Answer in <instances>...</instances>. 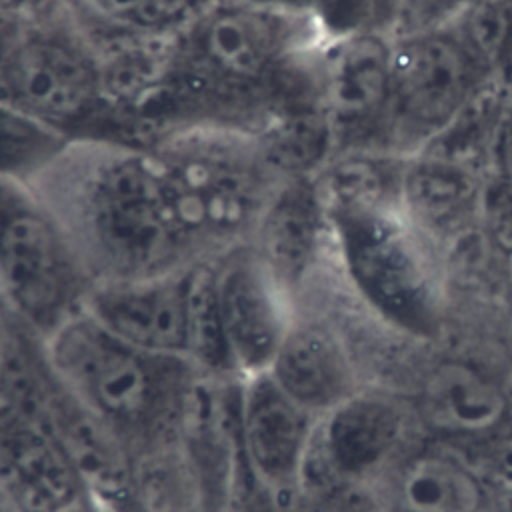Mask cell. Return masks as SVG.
<instances>
[{"instance_id": "obj_32", "label": "cell", "mask_w": 512, "mask_h": 512, "mask_svg": "<svg viewBox=\"0 0 512 512\" xmlns=\"http://www.w3.org/2000/svg\"><path fill=\"white\" fill-rule=\"evenodd\" d=\"M508 102H510V106H512V68H510V72H508Z\"/></svg>"}, {"instance_id": "obj_9", "label": "cell", "mask_w": 512, "mask_h": 512, "mask_svg": "<svg viewBox=\"0 0 512 512\" xmlns=\"http://www.w3.org/2000/svg\"><path fill=\"white\" fill-rule=\"evenodd\" d=\"M192 274L194 264L106 280L88 288L82 308L124 342L156 356L186 360Z\"/></svg>"}, {"instance_id": "obj_31", "label": "cell", "mask_w": 512, "mask_h": 512, "mask_svg": "<svg viewBox=\"0 0 512 512\" xmlns=\"http://www.w3.org/2000/svg\"><path fill=\"white\" fill-rule=\"evenodd\" d=\"M54 512H94V510L88 506V502H86V498H84V500H78V502L68 504V506H64V508H60V510H54Z\"/></svg>"}, {"instance_id": "obj_29", "label": "cell", "mask_w": 512, "mask_h": 512, "mask_svg": "<svg viewBox=\"0 0 512 512\" xmlns=\"http://www.w3.org/2000/svg\"><path fill=\"white\" fill-rule=\"evenodd\" d=\"M0 512H24L18 502L10 496V492L4 488V484L0 482Z\"/></svg>"}, {"instance_id": "obj_30", "label": "cell", "mask_w": 512, "mask_h": 512, "mask_svg": "<svg viewBox=\"0 0 512 512\" xmlns=\"http://www.w3.org/2000/svg\"><path fill=\"white\" fill-rule=\"evenodd\" d=\"M502 394H504V404H506V414L512 418V368L502 384Z\"/></svg>"}, {"instance_id": "obj_24", "label": "cell", "mask_w": 512, "mask_h": 512, "mask_svg": "<svg viewBox=\"0 0 512 512\" xmlns=\"http://www.w3.org/2000/svg\"><path fill=\"white\" fill-rule=\"evenodd\" d=\"M210 0H80L94 16L144 34L170 36L184 28Z\"/></svg>"}, {"instance_id": "obj_6", "label": "cell", "mask_w": 512, "mask_h": 512, "mask_svg": "<svg viewBox=\"0 0 512 512\" xmlns=\"http://www.w3.org/2000/svg\"><path fill=\"white\" fill-rule=\"evenodd\" d=\"M328 218L364 298L408 328H428L440 304V270L424 230L400 206Z\"/></svg>"}, {"instance_id": "obj_13", "label": "cell", "mask_w": 512, "mask_h": 512, "mask_svg": "<svg viewBox=\"0 0 512 512\" xmlns=\"http://www.w3.org/2000/svg\"><path fill=\"white\" fill-rule=\"evenodd\" d=\"M328 224V210L316 178H286L272 188L252 228L250 250L290 292L316 264Z\"/></svg>"}, {"instance_id": "obj_10", "label": "cell", "mask_w": 512, "mask_h": 512, "mask_svg": "<svg viewBox=\"0 0 512 512\" xmlns=\"http://www.w3.org/2000/svg\"><path fill=\"white\" fill-rule=\"evenodd\" d=\"M216 304L234 372L256 376L270 368L292 318L286 290L248 248L214 266Z\"/></svg>"}, {"instance_id": "obj_26", "label": "cell", "mask_w": 512, "mask_h": 512, "mask_svg": "<svg viewBox=\"0 0 512 512\" xmlns=\"http://www.w3.org/2000/svg\"><path fill=\"white\" fill-rule=\"evenodd\" d=\"M466 0H392L390 28L394 38L440 28L464 6Z\"/></svg>"}, {"instance_id": "obj_19", "label": "cell", "mask_w": 512, "mask_h": 512, "mask_svg": "<svg viewBox=\"0 0 512 512\" xmlns=\"http://www.w3.org/2000/svg\"><path fill=\"white\" fill-rule=\"evenodd\" d=\"M256 152L276 180L316 176L336 150L332 126L322 108H296L270 118L254 132Z\"/></svg>"}, {"instance_id": "obj_5", "label": "cell", "mask_w": 512, "mask_h": 512, "mask_svg": "<svg viewBox=\"0 0 512 512\" xmlns=\"http://www.w3.org/2000/svg\"><path fill=\"white\" fill-rule=\"evenodd\" d=\"M0 98L74 140H84V128L100 118L120 114L106 98L86 36L64 16L12 32L0 54Z\"/></svg>"}, {"instance_id": "obj_16", "label": "cell", "mask_w": 512, "mask_h": 512, "mask_svg": "<svg viewBox=\"0 0 512 512\" xmlns=\"http://www.w3.org/2000/svg\"><path fill=\"white\" fill-rule=\"evenodd\" d=\"M404 430L400 410L378 396H348L320 426V448L334 474L360 478L396 450Z\"/></svg>"}, {"instance_id": "obj_14", "label": "cell", "mask_w": 512, "mask_h": 512, "mask_svg": "<svg viewBox=\"0 0 512 512\" xmlns=\"http://www.w3.org/2000/svg\"><path fill=\"white\" fill-rule=\"evenodd\" d=\"M484 170L416 150L400 166V208L424 232L450 234L478 216Z\"/></svg>"}, {"instance_id": "obj_2", "label": "cell", "mask_w": 512, "mask_h": 512, "mask_svg": "<svg viewBox=\"0 0 512 512\" xmlns=\"http://www.w3.org/2000/svg\"><path fill=\"white\" fill-rule=\"evenodd\" d=\"M150 148L188 254L252 232L278 184L262 166L254 134L248 132L176 128Z\"/></svg>"}, {"instance_id": "obj_3", "label": "cell", "mask_w": 512, "mask_h": 512, "mask_svg": "<svg viewBox=\"0 0 512 512\" xmlns=\"http://www.w3.org/2000/svg\"><path fill=\"white\" fill-rule=\"evenodd\" d=\"M58 384L110 432H144L174 406L186 360L144 352L80 308L46 334Z\"/></svg>"}, {"instance_id": "obj_21", "label": "cell", "mask_w": 512, "mask_h": 512, "mask_svg": "<svg viewBox=\"0 0 512 512\" xmlns=\"http://www.w3.org/2000/svg\"><path fill=\"white\" fill-rule=\"evenodd\" d=\"M406 512H478L482 490L476 478L442 456H420L400 478Z\"/></svg>"}, {"instance_id": "obj_12", "label": "cell", "mask_w": 512, "mask_h": 512, "mask_svg": "<svg viewBox=\"0 0 512 512\" xmlns=\"http://www.w3.org/2000/svg\"><path fill=\"white\" fill-rule=\"evenodd\" d=\"M316 436L314 412L286 394L268 372L248 376L240 398V438L252 474L286 488L304 472Z\"/></svg>"}, {"instance_id": "obj_1", "label": "cell", "mask_w": 512, "mask_h": 512, "mask_svg": "<svg viewBox=\"0 0 512 512\" xmlns=\"http://www.w3.org/2000/svg\"><path fill=\"white\" fill-rule=\"evenodd\" d=\"M108 280L142 278L190 266L150 146L76 140L52 168ZM50 172V170H48Z\"/></svg>"}, {"instance_id": "obj_28", "label": "cell", "mask_w": 512, "mask_h": 512, "mask_svg": "<svg viewBox=\"0 0 512 512\" xmlns=\"http://www.w3.org/2000/svg\"><path fill=\"white\" fill-rule=\"evenodd\" d=\"M492 158L496 168L494 174L512 182V106L510 104L496 130L494 144H492Z\"/></svg>"}, {"instance_id": "obj_7", "label": "cell", "mask_w": 512, "mask_h": 512, "mask_svg": "<svg viewBox=\"0 0 512 512\" xmlns=\"http://www.w3.org/2000/svg\"><path fill=\"white\" fill-rule=\"evenodd\" d=\"M486 74L456 36L432 28L392 42V98L384 136L420 150L466 104Z\"/></svg>"}, {"instance_id": "obj_18", "label": "cell", "mask_w": 512, "mask_h": 512, "mask_svg": "<svg viewBox=\"0 0 512 512\" xmlns=\"http://www.w3.org/2000/svg\"><path fill=\"white\" fill-rule=\"evenodd\" d=\"M400 166L368 146L336 150L314 176L328 216L400 206Z\"/></svg>"}, {"instance_id": "obj_23", "label": "cell", "mask_w": 512, "mask_h": 512, "mask_svg": "<svg viewBox=\"0 0 512 512\" xmlns=\"http://www.w3.org/2000/svg\"><path fill=\"white\" fill-rule=\"evenodd\" d=\"M186 360L204 370L234 372L218 316L214 266L194 264Z\"/></svg>"}, {"instance_id": "obj_8", "label": "cell", "mask_w": 512, "mask_h": 512, "mask_svg": "<svg viewBox=\"0 0 512 512\" xmlns=\"http://www.w3.org/2000/svg\"><path fill=\"white\" fill-rule=\"evenodd\" d=\"M318 74L320 108L336 150L364 148V142L384 134L392 98V42L384 32L324 40Z\"/></svg>"}, {"instance_id": "obj_4", "label": "cell", "mask_w": 512, "mask_h": 512, "mask_svg": "<svg viewBox=\"0 0 512 512\" xmlns=\"http://www.w3.org/2000/svg\"><path fill=\"white\" fill-rule=\"evenodd\" d=\"M0 290L36 330L50 334L88 290L74 242L32 186L0 178Z\"/></svg>"}, {"instance_id": "obj_17", "label": "cell", "mask_w": 512, "mask_h": 512, "mask_svg": "<svg viewBox=\"0 0 512 512\" xmlns=\"http://www.w3.org/2000/svg\"><path fill=\"white\" fill-rule=\"evenodd\" d=\"M424 418L438 430L476 434L494 428L506 414L502 386L478 370L460 364H440L424 382Z\"/></svg>"}, {"instance_id": "obj_11", "label": "cell", "mask_w": 512, "mask_h": 512, "mask_svg": "<svg viewBox=\"0 0 512 512\" xmlns=\"http://www.w3.org/2000/svg\"><path fill=\"white\" fill-rule=\"evenodd\" d=\"M0 482L24 512H54L86 498L68 448L24 406L0 408Z\"/></svg>"}, {"instance_id": "obj_33", "label": "cell", "mask_w": 512, "mask_h": 512, "mask_svg": "<svg viewBox=\"0 0 512 512\" xmlns=\"http://www.w3.org/2000/svg\"><path fill=\"white\" fill-rule=\"evenodd\" d=\"M510 264H512V262H510Z\"/></svg>"}, {"instance_id": "obj_22", "label": "cell", "mask_w": 512, "mask_h": 512, "mask_svg": "<svg viewBox=\"0 0 512 512\" xmlns=\"http://www.w3.org/2000/svg\"><path fill=\"white\" fill-rule=\"evenodd\" d=\"M486 74L512 68V0H466L444 24Z\"/></svg>"}, {"instance_id": "obj_20", "label": "cell", "mask_w": 512, "mask_h": 512, "mask_svg": "<svg viewBox=\"0 0 512 512\" xmlns=\"http://www.w3.org/2000/svg\"><path fill=\"white\" fill-rule=\"evenodd\" d=\"M74 142L64 130L0 98V178L34 186Z\"/></svg>"}, {"instance_id": "obj_25", "label": "cell", "mask_w": 512, "mask_h": 512, "mask_svg": "<svg viewBox=\"0 0 512 512\" xmlns=\"http://www.w3.org/2000/svg\"><path fill=\"white\" fill-rule=\"evenodd\" d=\"M478 222L502 254V258H510L512 262V182L492 174L486 178L480 206H478Z\"/></svg>"}, {"instance_id": "obj_15", "label": "cell", "mask_w": 512, "mask_h": 512, "mask_svg": "<svg viewBox=\"0 0 512 512\" xmlns=\"http://www.w3.org/2000/svg\"><path fill=\"white\" fill-rule=\"evenodd\" d=\"M266 372L314 414L330 412L352 396L348 356L338 338L320 324L292 320Z\"/></svg>"}, {"instance_id": "obj_27", "label": "cell", "mask_w": 512, "mask_h": 512, "mask_svg": "<svg viewBox=\"0 0 512 512\" xmlns=\"http://www.w3.org/2000/svg\"><path fill=\"white\" fill-rule=\"evenodd\" d=\"M68 0H0V16L12 28L46 24L66 16Z\"/></svg>"}]
</instances>
